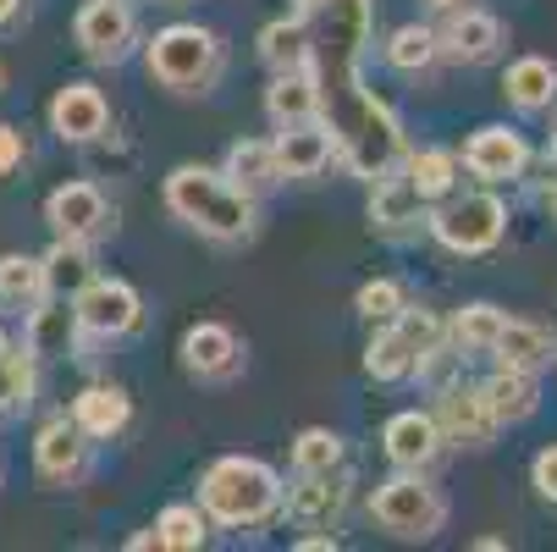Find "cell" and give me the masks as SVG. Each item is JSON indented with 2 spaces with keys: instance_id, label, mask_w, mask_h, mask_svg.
I'll list each match as a JSON object with an SVG mask.
<instances>
[{
  "instance_id": "obj_1",
  "label": "cell",
  "mask_w": 557,
  "mask_h": 552,
  "mask_svg": "<svg viewBox=\"0 0 557 552\" xmlns=\"http://www.w3.org/2000/svg\"><path fill=\"white\" fill-rule=\"evenodd\" d=\"M293 12L309 34V77L321 95V122L337 138V161L364 183L397 172L409 155L404 122L375 89H364L359 72L375 34V0H298Z\"/></svg>"
},
{
  "instance_id": "obj_2",
  "label": "cell",
  "mask_w": 557,
  "mask_h": 552,
  "mask_svg": "<svg viewBox=\"0 0 557 552\" xmlns=\"http://www.w3.org/2000/svg\"><path fill=\"white\" fill-rule=\"evenodd\" d=\"M161 199H166V210L183 226H194L199 238H210V244H244V238H255V194H244L215 167H194V161L177 167L166 177Z\"/></svg>"
},
{
  "instance_id": "obj_3",
  "label": "cell",
  "mask_w": 557,
  "mask_h": 552,
  "mask_svg": "<svg viewBox=\"0 0 557 552\" xmlns=\"http://www.w3.org/2000/svg\"><path fill=\"white\" fill-rule=\"evenodd\" d=\"M282 492H287L282 476L265 458H249V453H226L199 476V508L210 525H226V530L271 525L282 514Z\"/></svg>"
},
{
  "instance_id": "obj_4",
  "label": "cell",
  "mask_w": 557,
  "mask_h": 552,
  "mask_svg": "<svg viewBox=\"0 0 557 552\" xmlns=\"http://www.w3.org/2000/svg\"><path fill=\"white\" fill-rule=\"evenodd\" d=\"M144 72L172 95H205L221 77V39L199 23H172L144 45Z\"/></svg>"
},
{
  "instance_id": "obj_5",
  "label": "cell",
  "mask_w": 557,
  "mask_h": 552,
  "mask_svg": "<svg viewBox=\"0 0 557 552\" xmlns=\"http://www.w3.org/2000/svg\"><path fill=\"white\" fill-rule=\"evenodd\" d=\"M370 519H375L386 536H397V541H431V536L447 525V498L420 476V469H397L392 481L375 487Z\"/></svg>"
},
{
  "instance_id": "obj_6",
  "label": "cell",
  "mask_w": 557,
  "mask_h": 552,
  "mask_svg": "<svg viewBox=\"0 0 557 552\" xmlns=\"http://www.w3.org/2000/svg\"><path fill=\"white\" fill-rule=\"evenodd\" d=\"M425 221H431L442 249H453V255H492L503 244V232H508V205L492 188H481V194H447Z\"/></svg>"
},
{
  "instance_id": "obj_7",
  "label": "cell",
  "mask_w": 557,
  "mask_h": 552,
  "mask_svg": "<svg viewBox=\"0 0 557 552\" xmlns=\"http://www.w3.org/2000/svg\"><path fill=\"white\" fill-rule=\"evenodd\" d=\"M72 309H77V327H84V338H127L144 327V298L133 282L122 277H95L84 293H72Z\"/></svg>"
},
{
  "instance_id": "obj_8",
  "label": "cell",
  "mask_w": 557,
  "mask_h": 552,
  "mask_svg": "<svg viewBox=\"0 0 557 552\" xmlns=\"http://www.w3.org/2000/svg\"><path fill=\"white\" fill-rule=\"evenodd\" d=\"M72 39H77V50H84L89 61L111 66V61H122L138 45V17H133L127 0H84L77 17H72Z\"/></svg>"
},
{
  "instance_id": "obj_9",
  "label": "cell",
  "mask_w": 557,
  "mask_h": 552,
  "mask_svg": "<svg viewBox=\"0 0 557 552\" xmlns=\"http://www.w3.org/2000/svg\"><path fill=\"white\" fill-rule=\"evenodd\" d=\"M431 420H436L442 442H453V447H492V437L503 431L497 415H492L486 398H481V387H469V381H442V387H436Z\"/></svg>"
},
{
  "instance_id": "obj_10",
  "label": "cell",
  "mask_w": 557,
  "mask_h": 552,
  "mask_svg": "<svg viewBox=\"0 0 557 552\" xmlns=\"http://www.w3.org/2000/svg\"><path fill=\"white\" fill-rule=\"evenodd\" d=\"M45 221H50V232L55 238H77V244H95V238H106V232L116 226V210H111V199L95 188V183H61L50 199H45Z\"/></svg>"
},
{
  "instance_id": "obj_11",
  "label": "cell",
  "mask_w": 557,
  "mask_h": 552,
  "mask_svg": "<svg viewBox=\"0 0 557 552\" xmlns=\"http://www.w3.org/2000/svg\"><path fill=\"white\" fill-rule=\"evenodd\" d=\"M524 167H530V144H524V133H513V127H503V122L474 127L469 144H463V172L481 177L486 188L524 177Z\"/></svg>"
},
{
  "instance_id": "obj_12",
  "label": "cell",
  "mask_w": 557,
  "mask_h": 552,
  "mask_svg": "<svg viewBox=\"0 0 557 552\" xmlns=\"http://www.w3.org/2000/svg\"><path fill=\"white\" fill-rule=\"evenodd\" d=\"M34 476L45 487H77L89 476V437L72 426V415H55L34 437Z\"/></svg>"
},
{
  "instance_id": "obj_13",
  "label": "cell",
  "mask_w": 557,
  "mask_h": 552,
  "mask_svg": "<svg viewBox=\"0 0 557 552\" xmlns=\"http://www.w3.org/2000/svg\"><path fill=\"white\" fill-rule=\"evenodd\" d=\"M271 149H276V172L282 177H321L337 161V138H332V127L321 116L282 122L276 138H271Z\"/></svg>"
},
{
  "instance_id": "obj_14",
  "label": "cell",
  "mask_w": 557,
  "mask_h": 552,
  "mask_svg": "<svg viewBox=\"0 0 557 552\" xmlns=\"http://www.w3.org/2000/svg\"><path fill=\"white\" fill-rule=\"evenodd\" d=\"M106 127H111V106H106V95L95 84L55 89V100H50V133L61 144H95Z\"/></svg>"
},
{
  "instance_id": "obj_15",
  "label": "cell",
  "mask_w": 557,
  "mask_h": 552,
  "mask_svg": "<svg viewBox=\"0 0 557 552\" xmlns=\"http://www.w3.org/2000/svg\"><path fill=\"white\" fill-rule=\"evenodd\" d=\"M442 39V56L447 61H463V66H481L503 50V23L492 12H474V7H453L447 12V28H436Z\"/></svg>"
},
{
  "instance_id": "obj_16",
  "label": "cell",
  "mask_w": 557,
  "mask_h": 552,
  "mask_svg": "<svg viewBox=\"0 0 557 552\" xmlns=\"http://www.w3.org/2000/svg\"><path fill=\"white\" fill-rule=\"evenodd\" d=\"M183 365L199 381H226V376H237V365H244V343H237V332L221 327V321H199L183 338Z\"/></svg>"
},
{
  "instance_id": "obj_17",
  "label": "cell",
  "mask_w": 557,
  "mask_h": 552,
  "mask_svg": "<svg viewBox=\"0 0 557 552\" xmlns=\"http://www.w3.org/2000/svg\"><path fill=\"white\" fill-rule=\"evenodd\" d=\"M77 338H84V327H77L72 298L45 293L28 309V354L34 359H66V354H77Z\"/></svg>"
},
{
  "instance_id": "obj_18",
  "label": "cell",
  "mask_w": 557,
  "mask_h": 552,
  "mask_svg": "<svg viewBox=\"0 0 557 552\" xmlns=\"http://www.w3.org/2000/svg\"><path fill=\"white\" fill-rule=\"evenodd\" d=\"M381 447L397 469H425L442 453V431H436L431 409H404L381 426Z\"/></svg>"
},
{
  "instance_id": "obj_19",
  "label": "cell",
  "mask_w": 557,
  "mask_h": 552,
  "mask_svg": "<svg viewBox=\"0 0 557 552\" xmlns=\"http://www.w3.org/2000/svg\"><path fill=\"white\" fill-rule=\"evenodd\" d=\"M127 420H133V398H127L122 387H111V381H95V387H84V392L72 398V426L84 431L89 442L122 437Z\"/></svg>"
},
{
  "instance_id": "obj_20",
  "label": "cell",
  "mask_w": 557,
  "mask_h": 552,
  "mask_svg": "<svg viewBox=\"0 0 557 552\" xmlns=\"http://www.w3.org/2000/svg\"><path fill=\"white\" fill-rule=\"evenodd\" d=\"M425 205H431V199L404 177V167L370 183V226H381V232H409V226H420V221L431 216Z\"/></svg>"
},
{
  "instance_id": "obj_21",
  "label": "cell",
  "mask_w": 557,
  "mask_h": 552,
  "mask_svg": "<svg viewBox=\"0 0 557 552\" xmlns=\"http://www.w3.org/2000/svg\"><path fill=\"white\" fill-rule=\"evenodd\" d=\"M348 503V487L337 481V469L326 476H298V487L282 492V514L298 519V525H332Z\"/></svg>"
},
{
  "instance_id": "obj_22",
  "label": "cell",
  "mask_w": 557,
  "mask_h": 552,
  "mask_svg": "<svg viewBox=\"0 0 557 552\" xmlns=\"http://www.w3.org/2000/svg\"><path fill=\"white\" fill-rule=\"evenodd\" d=\"M481 398H486V409L497 415V426H519V420H530V415L541 409V387H535L530 370L497 365V376L481 381Z\"/></svg>"
},
{
  "instance_id": "obj_23",
  "label": "cell",
  "mask_w": 557,
  "mask_h": 552,
  "mask_svg": "<svg viewBox=\"0 0 557 552\" xmlns=\"http://www.w3.org/2000/svg\"><path fill=\"white\" fill-rule=\"evenodd\" d=\"M492 354H497V365H508V370L541 376V370L557 359V338H552L546 327H535V321H503Z\"/></svg>"
},
{
  "instance_id": "obj_24",
  "label": "cell",
  "mask_w": 557,
  "mask_h": 552,
  "mask_svg": "<svg viewBox=\"0 0 557 552\" xmlns=\"http://www.w3.org/2000/svg\"><path fill=\"white\" fill-rule=\"evenodd\" d=\"M45 266V293L55 298H72V293H84L100 271H95V249L89 244H77V238H55L50 255H39Z\"/></svg>"
},
{
  "instance_id": "obj_25",
  "label": "cell",
  "mask_w": 557,
  "mask_h": 552,
  "mask_svg": "<svg viewBox=\"0 0 557 552\" xmlns=\"http://www.w3.org/2000/svg\"><path fill=\"white\" fill-rule=\"evenodd\" d=\"M503 95H508V106H519V111H546V106L557 100V66H552L546 56H519V61H508Z\"/></svg>"
},
{
  "instance_id": "obj_26",
  "label": "cell",
  "mask_w": 557,
  "mask_h": 552,
  "mask_svg": "<svg viewBox=\"0 0 557 552\" xmlns=\"http://www.w3.org/2000/svg\"><path fill=\"white\" fill-rule=\"evenodd\" d=\"M265 116L282 127V122H309L321 116V95H314V77L309 66H293V72H276L271 89H265Z\"/></svg>"
},
{
  "instance_id": "obj_27",
  "label": "cell",
  "mask_w": 557,
  "mask_h": 552,
  "mask_svg": "<svg viewBox=\"0 0 557 552\" xmlns=\"http://www.w3.org/2000/svg\"><path fill=\"white\" fill-rule=\"evenodd\" d=\"M244 194H265V188H276L282 183V172H276V149H271V138H237L232 149H226V167H221Z\"/></svg>"
},
{
  "instance_id": "obj_28",
  "label": "cell",
  "mask_w": 557,
  "mask_h": 552,
  "mask_svg": "<svg viewBox=\"0 0 557 552\" xmlns=\"http://www.w3.org/2000/svg\"><path fill=\"white\" fill-rule=\"evenodd\" d=\"M260 61L271 72H293V66H309V34H304V17H276L260 28Z\"/></svg>"
},
{
  "instance_id": "obj_29",
  "label": "cell",
  "mask_w": 557,
  "mask_h": 552,
  "mask_svg": "<svg viewBox=\"0 0 557 552\" xmlns=\"http://www.w3.org/2000/svg\"><path fill=\"white\" fill-rule=\"evenodd\" d=\"M364 370H370L375 381H409V376L420 370V354L404 343V332L386 321V327H375V338H370V348H364Z\"/></svg>"
},
{
  "instance_id": "obj_30",
  "label": "cell",
  "mask_w": 557,
  "mask_h": 552,
  "mask_svg": "<svg viewBox=\"0 0 557 552\" xmlns=\"http://www.w3.org/2000/svg\"><path fill=\"white\" fill-rule=\"evenodd\" d=\"M404 177L425 194V199H447L458 188V155L453 149H409L404 155Z\"/></svg>"
},
{
  "instance_id": "obj_31",
  "label": "cell",
  "mask_w": 557,
  "mask_h": 552,
  "mask_svg": "<svg viewBox=\"0 0 557 552\" xmlns=\"http://www.w3.org/2000/svg\"><path fill=\"white\" fill-rule=\"evenodd\" d=\"M503 321H508V315L497 304H463L453 321H447V343H458L463 354H492Z\"/></svg>"
},
{
  "instance_id": "obj_32",
  "label": "cell",
  "mask_w": 557,
  "mask_h": 552,
  "mask_svg": "<svg viewBox=\"0 0 557 552\" xmlns=\"http://www.w3.org/2000/svg\"><path fill=\"white\" fill-rule=\"evenodd\" d=\"M436 56H442V39H436V28H425V23H404V28H392V39H386V66L392 72H425V66H436Z\"/></svg>"
},
{
  "instance_id": "obj_33",
  "label": "cell",
  "mask_w": 557,
  "mask_h": 552,
  "mask_svg": "<svg viewBox=\"0 0 557 552\" xmlns=\"http://www.w3.org/2000/svg\"><path fill=\"white\" fill-rule=\"evenodd\" d=\"M34 404V354L0 332V415Z\"/></svg>"
},
{
  "instance_id": "obj_34",
  "label": "cell",
  "mask_w": 557,
  "mask_h": 552,
  "mask_svg": "<svg viewBox=\"0 0 557 552\" xmlns=\"http://www.w3.org/2000/svg\"><path fill=\"white\" fill-rule=\"evenodd\" d=\"M45 298V266L39 255H0V304L34 309Z\"/></svg>"
},
{
  "instance_id": "obj_35",
  "label": "cell",
  "mask_w": 557,
  "mask_h": 552,
  "mask_svg": "<svg viewBox=\"0 0 557 552\" xmlns=\"http://www.w3.org/2000/svg\"><path fill=\"white\" fill-rule=\"evenodd\" d=\"M293 469H298V476H326V469H343V437L332 426H304L293 437Z\"/></svg>"
},
{
  "instance_id": "obj_36",
  "label": "cell",
  "mask_w": 557,
  "mask_h": 552,
  "mask_svg": "<svg viewBox=\"0 0 557 552\" xmlns=\"http://www.w3.org/2000/svg\"><path fill=\"white\" fill-rule=\"evenodd\" d=\"M154 536H161V547H172V552H199L210 541V519H205L199 503H172V508H161V519H154Z\"/></svg>"
},
{
  "instance_id": "obj_37",
  "label": "cell",
  "mask_w": 557,
  "mask_h": 552,
  "mask_svg": "<svg viewBox=\"0 0 557 552\" xmlns=\"http://www.w3.org/2000/svg\"><path fill=\"white\" fill-rule=\"evenodd\" d=\"M397 332H404V343L425 359V354H436L442 343H447V321H442V315L436 309H425V304H404V309H397V321H392Z\"/></svg>"
},
{
  "instance_id": "obj_38",
  "label": "cell",
  "mask_w": 557,
  "mask_h": 552,
  "mask_svg": "<svg viewBox=\"0 0 557 552\" xmlns=\"http://www.w3.org/2000/svg\"><path fill=\"white\" fill-rule=\"evenodd\" d=\"M409 298H404V287H397L392 277H375V282H364L359 293H354V309L364 315L370 327H386V321H397V309H404Z\"/></svg>"
},
{
  "instance_id": "obj_39",
  "label": "cell",
  "mask_w": 557,
  "mask_h": 552,
  "mask_svg": "<svg viewBox=\"0 0 557 552\" xmlns=\"http://www.w3.org/2000/svg\"><path fill=\"white\" fill-rule=\"evenodd\" d=\"M23 161H28V144H23V127H12V122H0V177H12V172H23Z\"/></svg>"
},
{
  "instance_id": "obj_40",
  "label": "cell",
  "mask_w": 557,
  "mask_h": 552,
  "mask_svg": "<svg viewBox=\"0 0 557 552\" xmlns=\"http://www.w3.org/2000/svg\"><path fill=\"white\" fill-rule=\"evenodd\" d=\"M535 492L546 498V503H557V447H546V453H535Z\"/></svg>"
},
{
  "instance_id": "obj_41",
  "label": "cell",
  "mask_w": 557,
  "mask_h": 552,
  "mask_svg": "<svg viewBox=\"0 0 557 552\" xmlns=\"http://www.w3.org/2000/svg\"><path fill=\"white\" fill-rule=\"evenodd\" d=\"M337 547H343L337 536H304L298 541V552H337Z\"/></svg>"
},
{
  "instance_id": "obj_42",
  "label": "cell",
  "mask_w": 557,
  "mask_h": 552,
  "mask_svg": "<svg viewBox=\"0 0 557 552\" xmlns=\"http://www.w3.org/2000/svg\"><path fill=\"white\" fill-rule=\"evenodd\" d=\"M127 547H133V552H149V547H161V536H154V525H149V530H138Z\"/></svg>"
},
{
  "instance_id": "obj_43",
  "label": "cell",
  "mask_w": 557,
  "mask_h": 552,
  "mask_svg": "<svg viewBox=\"0 0 557 552\" xmlns=\"http://www.w3.org/2000/svg\"><path fill=\"white\" fill-rule=\"evenodd\" d=\"M17 12H23V0H0V28H12Z\"/></svg>"
},
{
  "instance_id": "obj_44",
  "label": "cell",
  "mask_w": 557,
  "mask_h": 552,
  "mask_svg": "<svg viewBox=\"0 0 557 552\" xmlns=\"http://www.w3.org/2000/svg\"><path fill=\"white\" fill-rule=\"evenodd\" d=\"M541 205H546V216L557 221V183H546V194H541Z\"/></svg>"
},
{
  "instance_id": "obj_45",
  "label": "cell",
  "mask_w": 557,
  "mask_h": 552,
  "mask_svg": "<svg viewBox=\"0 0 557 552\" xmlns=\"http://www.w3.org/2000/svg\"><path fill=\"white\" fill-rule=\"evenodd\" d=\"M431 12H453V7H463V0H425Z\"/></svg>"
},
{
  "instance_id": "obj_46",
  "label": "cell",
  "mask_w": 557,
  "mask_h": 552,
  "mask_svg": "<svg viewBox=\"0 0 557 552\" xmlns=\"http://www.w3.org/2000/svg\"><path fill=\"white\" fill-rule=\"evenodd\" d=\"M552 161H557V127H552Z\"/></svg>"
},
{
  "instance_id": "obj_47",
  "label": "cell",
  "mask_w": 557,
  "mask_h": 552,
  "mask_svg": "<svg viewBox=\"0 0 557 552\" xmlns=\"http://www.w3.org/2000/svg\"><path fill=\"white\" fill-rule=\"evenodd\" d=\"M0 89H7V66H0Z\"/></svg>"
}]
</instances>
